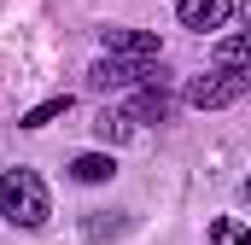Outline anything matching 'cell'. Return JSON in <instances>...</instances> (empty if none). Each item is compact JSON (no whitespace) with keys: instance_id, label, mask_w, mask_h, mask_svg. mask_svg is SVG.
I'll return each instance as SVG.
<instances>
[{"instance_id":"obj_1","label":"cell","mask_w":251,"mask_h":245,"mask_svg":"<svg viewBox=\"0 0 251 245\" xmlns=\"http://www.w3.org/2000/svg\"><path fill=\"white\" fill-rule=\"evenodd\" d=\"M0 216L12 222V228H41L47 216H53V198H47V181L35 175V170H6L0 175Z\"/></svg>"},{"instance_id":"obj_2","label":"cell","mask_w":251,"mask_h":245,"mask_svg":"<svg viewBox=\"0 0 251 245\" xmlns=\"http://www.w3.org/2000/svg\"><path fill=\"white\" fill-rule=\"evenodd\" d=\"M240 94H246V76H240V70H210V76H193L187 82V105H199V111L234 105Z\"/></svg>"},{"instance_id":"obj_3","label":"cell","mask_w":251,"mask_h":245,"mask_svg":"<svg viewBox=\"0 0 251 245\" xmlns=\"http://www.w3.org/2000/svg\"><path fill=\"white\" fill-rule=\"evenodd\" d=\"M105 59L117 64H164V47L152 29H105Z\"/></svg>"},{"instance_id":"obj_4","label":"cell","mask_w":251,"mask_h":245,"mask_svg":"<svg viewBox=\"0 0 251 245\" xmlns=\"http://www.w3.org/2000/svg\"><path fill=\"white\" fill-rule=\"evenodd\" d=\"M176 18H181L187 29L204 35V29H222V24L234 18V0H181V6H176Z\"/></svg>"},{"instance_id":"obj_5","label":"cell","mask_w":251,"mask_h":245,"mask_svg":"<svg viewBox=\"0 0 251 245\" xmlns=\"http://www.w3.org/2000/svg\"><path fill=\"white\" fill-rule=\"evenodd\" d=\"M128 122H164L170 117V94H164V82H146V88H134V99H128Z\"/></svg>"},{"instance_id":"obj_6","label":"cell","mask_w":251,"mask_h":245,"mask_svg":"<svg viewBox=\"0 0 251 245\" xmlns=\"http://www.w3.org/2000/svg\"><path fill=\"white\" fill-rule=\"evenodd\" d=\"M70 175H76V181H111L117 164H111L105 152H82V158H70Z\"/></svg>"},{"instance_id":"obj_7","label":"cell","mask_w":251,"mask_h":245,"mask_svg":"<svg viewBox=\"0 0 251 245\" xmlns=\"http://www.w3.org/2000/svg\"><path fill=\"white\" fill-rule=\"evenodd\" d=\"M246 59H251V41H246V35H228V41L216 47V70H240V76H246Z\"/></svg>"},{"instance_id":"obj_8","label":"cell","mask_w":251,"mask_h":245,"mask_svg":"<svg viewBox=\"0 0 251 245\" xmlns=\"http://www.w3.org/2000/svg\"><path fill=\"white\" fill-rule=\"evenodd\" d=\"M94 134H100L105 146H123L128 134H134V122H128L123 111H100V122H94Z\"/></svg>"},{"instance_id":"obj_9","label":"cell","mask_w":251,"mask_h":245,"mask_svg":"<svg viewBox=\"0 0 251 245\" xmlns=\"http://www.w3.org/2000/svg\"><path fill=\"white\" fill-rule=\"evenodd\" d=\"M70 111V94H53V99H41L35 111H24V128H47L53 117H64Z\"/></svg>"}]
</instances>
